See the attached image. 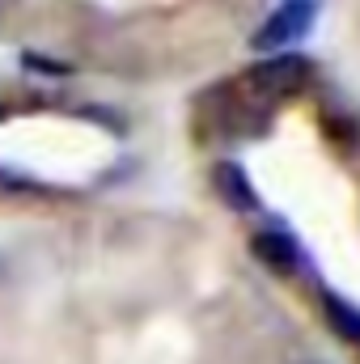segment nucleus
<instances>
[{
    "instance_id": "nucleus-1",
    "label": "nucleus",
    "mask_w": 360,
    "mask_h": 364,
    "mask_svg": "<svg viewBox=\"0 0 360 364\" xmlns=\"http://www.w3.org/2000/svg\"><path fill=\"white\" fill-rule=\"evenodd\" d=\"M314 13H318V0H284V4L271 13L268 21L255 30L250 47L280 55V47H292L297 38H305V34H309V26H314Z\"/></svg>"
},
{
    "instance_id": "nucleus-2",
    "label": "nucleus",
    "mask_w": 360,
    "mask_h": 364,
    "mask_svg": "<svg viewBox=\"0 0 360 364\" xmlns=\"http://www.w3.org/2000/svg\"><path fill=\"white\" fill-rule=\"evenodd\" d=\"M246 81H250V90L268 93V97H288V93H297L309 81V60H301V55H292V51H280V55L259 60V64L246 73Z\"/></svg>"
},
{
    "instance_id": "nucleus-3",
    "label": "nucleus",
    "mask_w": 360,
    "mask_h": 364,
    "mask_svg": "<svg viewBox=\"0 0 360 364\" xmlns=\"http://www.w3.org/2000/svg\"><path fill=\"white\" fill-rule=\"evenodd\" d=\"M212 191H216L221 203L233 208V212H255V208H259V195H255V186H250V174H246L238 161H216V166H212Z\"/></svg>"
},
{
    "instance_id": "nucleus-4",
    "label": "nucleus",
    "mask_w": 360,
    "mask_h": 364,
    "mask_svg": "<svg viewBox=\"0 0 360 364\" xmlns=\"http://www.w3.org/2000/svg\"><path fill=\"white\" fill-rule=\"evenodd\" d=\"M250 250H255V259H259L263 267H271V272H280V275L297 272V263H301L297 242H292L288 233H275V229L255 233V237H250Z\"/></svg>"
},
{
    "instance_id": "nucleus-5",
    "label": "nucleus",
    "mask_w": 360,
    "mask_h": 364,
    "mask_svg": "<svg viewBox=\"0 0 360 364\" xmlns=\"http://www.w3.org/2000/svg\"><path fill=\"white\" fill-rule=\"evenodd\" d=\"M322 309H327V322L335 335H344L348 343H360V309L352 301L335 296V292H322Z\"/></svg>"
},
{
    "instance_id": "nucleus-6",
    "label": "nucleus",
    "mask_w": 360,
    "mask_h": 364,
    "mask_svg": "<svg viewBox=\"0 0 360 364\" xmlns=\"http://www.w3.org/2000/svg\"><path fill=\"white\" fill-rule=\"evenodd\" d=\"M305 364H314V360H305Z\"/></svg>"
}]
</instances>
